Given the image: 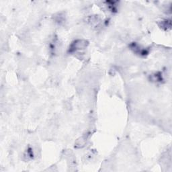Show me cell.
<instances>
[{
    "mask_svg": "<svg viewBox=\"0 0 172 172\" xmlns=\"http://www.w3.org/2000/svg\"><path fill=\"white\" fill-rule=\"evenodd\" d=\"M87 42L86 41H82L80 40L75 42V43L72 45V47L74 50H78V49H83L87 46Z\"/></svg>",
    "mask_w": 172,
    "mask_h": 172,
    "instance_id": "obj_1",
    "label": "cell"
}]
</instances>
